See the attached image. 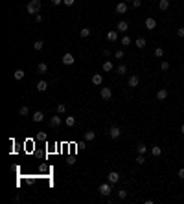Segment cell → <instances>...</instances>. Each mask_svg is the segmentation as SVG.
<instances>
[{
    "label": "cell",
    "mask_w": 184,
    "mask_h": 204,
    "mask_svg": "<svg viewBox=\"0 0 184 204\" xmlns=\"http://www.w3.org/2000/svg\"><path fill=\"white\" fill-rule=\"evenodd\" d=\"M43 120H44V112L43 110H37L35 114H33V121H35V123H40Z\"/></svg>",
    "instance_id": "cell-15"
},
{
    "label": "cell",
    "mask_w": 184,
    "mask_h": 204,
    "mask_svg": "<svg viewBox=\"0 0 184 204\" xmlns=\"http://www.w3.org/2000/svg\"><path fill=\"white\" fill-rule=\"evenodd\" d=\"M65 123H66V127H74V125H76V118H74V116H66L65 118Z\"/></svg>",
    "instance_id": "cell-22"
},
{
    "label": "cell",
    "mask_w": 184,
    "mask_h": 204,
    "mask_svg": "<svg viewBox=\"0 0 184 204\" xmlns=\"http://www.w3.org/2000/svg\"><path fill=\"white\" fill-rule=\"evenodd\" d=\"M94 138H96V132L94 131H87L85 132V142H92Z\"/></svg>",
    "instance_id": "cell-23"
},
{
    "label": "cell",
    "mask_w": 184,
    "mask_h": 204,
    "mask_svg": "<svg viewBox=\"0 0 184 204\" xmlns=\"http://www.w3.org/2000/svg\"><path fill=\"white\" fill-rule=\"evenodd\" d=\"M107 39L111 40V42H116V40H118V31L116 30H111V31L107 33Z\"/></svg>",
    "instance_id": "cell-12"
},
{
    "label": "cell",
    "mask_w": 184,
    "mask_h": 204,
    "mask_svg": "<svg viewBox=\"0 0 184 204\" xmlns=\"http://www.w3.org/2000/svg\"><path fill=\"white\" fill-rule=\"evenodd\" d=\"M114 57H116V59H124V57H125L124 50H116V52H114Z\"/></svg>",
    "instance_id": "cell-32"
},
{
    "label": "cell",
    "mask_w": 184,
    "mask_h": 204,
    "mask_svg": "<svg viewBox=\"0 0 184 204\" xmlns=\"http://www.w3.org/2000/svg\"><path fill=\"white\" fill-rule=\"evenodd\" d=\"M116 74H118V76H124V74H127V66H125V64H120V66L116 68Z\"/></svg>",
    "instance_id": "cell-28"
},
{
    "label": "cell",
    "mask_w": 184,
    "mask_h": 204,
    "mask_svg": "<svg viewBox=\"0 0 184 204\" xmlns=\"http://www.w3.org/2000/svg\"><path fill=\"white\" fill-rule=\"evenodd\" d=\"M26 13H30V15H39L40 13V0H30V2L26 4Z\"/></svg>",
    "instance_id": "cell-1"
},
{
    "label": "cell",
    "mask_w": 184,
    "mask_h": 204,
    "mask_svg": "<svg viewBox=\"0 0 184 204\" xmlns=\"http://www.w3.org/2000/svg\"><path fill=\"white\" fill-rule=\"evenodd\" d=\"M112 191V184L111 182H107V184H101L99 186V195H103V197H109Z\"/></svg>",
    "instance_id": "cell-3"
},
{
    "label": "cell",
    "mask_w": 184,
    "mask_h": 204,
    "mask_svg": "<svg viewBox=\"0 0 184 204\" xmlns=\"http://www.w3.org/2000/svg\"><path fill=\"white\" fill-rule=\"evenodd\" d=\"M61 123H63V120H61V116H59V114H55V116H53V118L50 120V127H59Z\"/></svg>",
    "instance_id": "cell-11"
},
{
    "label": "cell",
    "mask_w": 184,
    "mask_h": 204,
    "mask_svg": "<svg viewBox=\"0 0 184 204\" xmlns=\"http://www.w3.org/2000/svg\"><path fill=\"white\" fill-rule=\"evenodd\" d=\"M180 132H182V134H184V125H182V127H180Z\"/></svg>",
    "instance_id": "cell-45"
},
{
    "label": "cell",
    "mask_w": 184,
    "mask_h": 204,
    "mask_svg": "<svg viewBox=\"0 0 184 204\" xmlns=\"http://www.w3.org/2000/svg\"><path fill=\"white\" fill-rule=\"evenodd\" d=\"M155 57H164V48H160V46H156L155 48Z\"/></svg>",
    "instance_id": "cell-29"
},
{
    "label": "cell",
    "mask_w": 184,
    "mask_h": 204,
    "mask_svg": "<svg viewBox=\"0 0 184 204\" xmlns=\"http://www.w3.org/2000/svg\"><path fill=\"white\" fill-rule=\"evenodd\" d=\"M127 2H133V0H127Z\"/></svg>",
    "instance_id": "cell-46"
},
{
    "label": "cell",
    "mask_w": 184,
    "mask_h": 204,
    "mask_svg": "<svg viewBox=\"0 0 184 204\" xmlns=\"http://www.w3.org/2000/svg\"><path fill=\"white\" fill-rule=\"evenodd\" d=\"M43 48H44V42H43V40H35V42H33V50L40 52Z\"/></svg>",
    "instance_id": "cell-27"
},
{
    "label": "cell",
    "mask_w": 184,
    "mask_h": 204,
    "mask_svg": "<svg viewBox=\"0 0 184 204\" xmlns=\"http://www.w3.org/2000/svg\"><path fill=\"white\" fill-rule=\"evenodd\" d=\"M112 68H114L112 61H105V63H103V72H111Z\"/></svg>",
    "instance_id": "cell-26"
},
{
    "label": "cell",
    "mask_w": 184,
    "mask_h": 204,
    "mask_svg": "<svg viewBox=\"0 0 184 204\" xmlns=\"http://www.w3.org/2000/svg\"><path fill=\"white\" fill-rule=\"evenodd\" d=\"M146 44H147V40H146L144 37H140V39H136V40H134V46H136V48H140V50H142V48H146Z\"/></svg>",
    "instance_id": "cell-16"
},
{
    "label": "cell",
    "mask_w": 184,
    "mask_h": 204,
    "mask_svg": "<svg viewBox=\"0 0 184 204\" xmlns=\"http://www.w3.org/2000/svg\"><path fill=\"white\" fill-rule=\"evenodd\" d=\"M127 85L131 86V88H136L140 85V77L136 76V74H133V76H129V81H127Z\"/></svg>",
    "instance_id": "cell-7"
},
{
    "label": "cell",
    "mask_w": 184,
    "mask_h": 204,
    "mask_svg": "<svg viewBox=\"0 0 184 204\" xmlns=\"http://www.w3.org/2000/svg\"><path fill=\"white\" fill-rule=\"evenodd\" d=\"M55 110H57V114H65V112H66V105H65V103H59Z\"/></svg>",
    "instance_id": "cell-30"
},
{
    "label": "cell",
    "mask_w": 184,
    "mask_h": 204,
    "mask_svg": "<svg viewBox=\"0 0 184 204\" xmlns=\"http://www.w3.org/2000/svg\"><path fill=\"white\" fill-rule=\"evenodd\" d=\"M147 151H149V147L146 144H138V145H136V153H138V154H146Z\"/></svg>",
    "instance_id": "cell-17"
},
{
    "label": "cell",
    "mask_w": 184,
    "mask_h": 204,
    "mask_svg": "<svg viewBox=\"0 0 184 204\" xmlns=\"http://www.w3.org/2000/svg\"><path fill=\"white\" fill-rule=\"evenodd\" d=\"M79 37H81V39H87V37H90V30H88V28H83V30H79Z\"/></svg>",
    "instance_id": "cell-25"
},
{
    "label": "cell",
    "mask_w": 184,
    "mask_h": 204,
    "mask_svg": "<svg viewBox=\"0 0 184 204\" xmlns=\"http://www.w3.org/2000/svg\"><path fill=\"white\" fill-rule=\"evenodd\" d=\"M116 30L121 31V33H127L129 31V22H127V20H120V22L116 24Z\"/></svg>",
    "instance_id": "cell-8"
},
{
    "label": "cell",
    "mask_w": 184,
    "mask_h": 204,
    "mask_svg": "<svg viewBox=\"0 0 184 204\" xmlns=\"http://www.w3.org/2000/svg\"><path fill=\"white\" fill-rule=\"evenodd\" d=\"M26 76V72L22 70V68H17V70H15V74H13V77H15L17 81H20V79H22Z\"/></svg>",
    "instance_id": "cell-19"
},
{
    "label": "cell",
    "mask_w": 184,
    "mask_h": 204,
    "mask_svg": "<svg viewBox=\"0 0 184 204\" xmlns=\"http://www.w3.org/2000/svg\"><path fill=\"white\" fill-rule=\"evenodd\" d=\"M179 178H182V180H184V167H180V169H179Z\"/></svg>",
    "instance_id": "cell-41"
},
{
    "label": "cell",
    "mask_w": 184,
    "mask_h": 204,
    "mask_svg": "<svg viewBox=\"0 0 184 204\" xmlns=\"http://www.w3.org/2000/svg\"><path fill=\"white\" fill-rule=\"evenodd\" d=\"M151 154H153V156H160V154H162V147L153 145V147H151Z\"/></svg>",
    "instance_id": "cell-24"
},
{
    "label": "cell",
    "mask_w": 184,
    "mask_h": 204,
    "mask_svg": "<svg viewBox=\"0 0 184 204\" xmlns=\"http://www.w3.org/2000/svg\"><path fill=\"white\" fill-rule=\"evenodd\" d=\"M99 96H101V99L109 101V99L112 98V88H111V86H103V88L99 90Z\"/></svg>",
    "instance_id": "cell-2"
},
{
    "label": "cell",
    "mask_w": 184,
    "mask_h": 204,
    "mask_svg": "<svg viewBox=\"0 0 184 204\" xmlns=\"http://www.w3.org/2000/svg\"><path fill=\"white\" fill-rule=\"evenodd\" d=\"M37 140H46V134L44 132H39L37 134Z\"/></svg>",
    "instance_id": "cell-40"
},
{
    "label": "cell",
    "mask_w": 184,
    "mask_h": 204,
    "mask_svg": "<svg viewBox=\"0 0 184 204\" xmlns=\"http://www.w3.org/2000/svg\"><path fill=\"white\" fill-rule=\"evenodd\" d=\"M109 136H111L112 140H118L120 136H121V129H120V127H116V125H112L111 129H109Z\"/></svg>",
    "instance_id": "cell-4"
},
{
    "label": "cell",
    "mask_w": 184,
    "mask_h": 204,
    "mask_svg": "<svg viewBox=\"0 0 184 204\" xmlns=\"http://www.w3.org/2000/svg\"><path fill=\"white\" fill-rule=\"evenodd\" d=\"M35 22H43V15H40V13H39V15H35Z\"/></svg>",
    "instance_id": "cell-42"
},
{
    "label": "cell",
    "mask_w": 184,
    "mask_h": 204,
    "mask_svg": "<svg viewBox=\"0 0 184 204\" xmlns=\"http://www.w3.org/2000/svg\"><path fill=\"white\" fill-rule=\"evenodd\" d=\"M92 83L96 86H99L101 83H103V76H101V74H94V76H92Z\"/></svg>",
    "instance_id": "cell-13"
},
{
    "label": "cell",
    "mask_w": 184,
    "mask_h": 204,
    "mask_svg": "<svg viewBox=\"0 0 184 204\" xmlns=\"http://www.w3.org/2000/svg\"><path fill=\"white\" fill-rule=\"evenodd\" d=\"M116 13H118V15H125V13H127V4L125 2L116 4Z\"/></svg>",
    "instance_id": "cell-10"
},
{
    "label": "cell",
    "mask_w": 184,
    "mask_h": 204,
    "mask_svg": "<svg viewBox=\"0 0 184 204\" xmlns=\"http://www.w3.org/2000/svg\"><path fill=\"white\" fill-rule=\"evenodd\" d=\"M74 2H76V0H63L65 6H74Z\"/></svg>",
    "instance_id": "cell-39"
},
{
    "label": "cell",
    "mask_w": 184,
    "mask_h": 204,
    "mask_svg": "<svg viewBox=\"0 0 184 204\" xmlns=\"http://www.w3.org/2000/svg\"><path fill=\"white\" fill-rule=\"evenodd\" d=\"M121 44H124V46H129V44H131V37H121Z\"/></svg>",
    "instance_id": "cell-35"
},
{
    "label": "cell",
    "mask_w": 184,
    "mask_h": 204,
    "mask_svg": "<svg viewBox=\"0 0 184 204\" xmlns=\"http://www.w3.org/2000/svg\"><path fill=\"white\" fill-rule=\"evenodd\" d=\"M158 8H160V11H166L169 8V0H158Z\"/></svg>",
    "instance_id": "cell-21"
},
{
    "label": "cell",
    "mask_w": 184,
    "mask_h": 204,
    "mask_svg": "<svg viewBox=\"0 0 184 204\" xmlns=\"http://www.w3.org/2000/svg\"><path fill=\"white\" fill-rule=\"evenodd\" d=\"M74 61H76V59H74V55H72L70 52H68V53H65V55L61 57V63H63V64H66V66L74 64Z\"/></svg>",
    "instance_id": "cell-5"
},
{
    "label": "cell",
    "mask_w": 184,
    "mask_h": 204,
    "mask_svg": "<svg viewBox=\"0 0 184 204\" xmlns=\"http://www.w3.org/2000/svg\"><path fill=\"white\" fill-rule=\"evenodd\" d=\"M136 164H140V166L146 164V156L144 154H138V156H136Z\"/></svg>",
    "instance_id": "cell-33"
},
{
    "label": "cell",
    "mask_w": 184,
    "mask_h": 204,
    "mask_svg": "<svg viewBox=\"0 0 184 204\" xmlns=\"http://www.w3.org/2000/svg\"><path fill=\"white\" fill-rule=\"evenodd\" d=\"M166 98H168V90H166V88H160V90L156 92V99H158V101H164Z\"/></svg>",
    "instance_id": "cell-14"
},
{
    "label": "cell",
    "mask_w": 184,
    "mask_h": 204,
    "mask_svg": "<svg viewBox=\"0 0 184 204\" xmlns=\"http://www.w3.org/2000/svg\"><path fill=\"white\" fill-rule=\"evenodd\" d=\"M142 6V0H133V8H140Z\"/></svg>",
    "instance_id": "cell-37"
},
{
    "label": "cell",
    "mask_w": 184,
    "mask_h": 204,
    "mask_svg": "<svg viewBox=\"0 0 184 204\" xmlns=\"http://www.w3.org/2000/svg\"><path fill=\"white\" fill-rule=\"evenodd\" d=\"M52 4L53 6H59V4H63V0H52Z\"/></svg>",
    "instance_id": "cell-43"
},
{
    "label": "cell",
    "mask_w": 184,
    "mask_h": 204,
    "mask_svg": "<svg viewBox=\"0 0 184 204\" xmlns=\"http://www.w3.org/2000/svg\"><path fill=\"white\" fill-rule=\"evenodd\" d=\"M111 55V50H103V57H109Z\"/></svg>",
    "instance_id": "cell-44"
},
{
    "label": "cell",
    "mask_w": 184,
    "mask_h": 204,
    "mask_svg": "<svg viewBox=\"0 0 184 204\" xmlns=\"http://www.w3.org/2000/svg\"><path fill=\"white\" fill-rule=\"evenodd\" d=\"M144 24H146V30H155V28H156V20H155L153 17H147Z\"/></svg>",
    "instance_id": "cell-9"
},
{
    "label": "cell",
    "mask_w": 184,
    "mask_h": 204,
    "mask_svg": "<svg viewBox=\"0 0 184 204\" xmlns=\"http://www.w3.org/2000/svg\"><path fill=\"white\" fill-rule=\"evenodd\" d=\"M28 112H30L28 105H26V107H20V108H18V114H20V116H28Z\"/></svg>",
    "instance_id": "cell-31"
},
{
    "label": "cell",
    "mask_w": 184,
    "mask_h": 204,
    "mask_svg": "<svg viewBox=\"0 0 184 204\" xmlns=\"http://www.w3.org/2000/svg\"><path fill=\"white\" fill-rule=\"evenodd\" d=\"M37 90H39V92H44V90H48V83H46L44 79H40L39 83H37Z\"/></svg>",
    "instance_id": "cell-18"
},
{
    "label": "cell",
    "mask_w": 184,
    "mask_h": 204,
    "mask_svg": "<svg viewBox=\"0 0 184 204\" xmlns=\"http://www.w3.org/2000/svg\"><path fill=\"white\" fill-rule=\"evenodd\" d=\"M107 182H111V184H118V182H120V173L111 171L107 175Z\"/></svg>",
    "instance_id": "cell-6"
},
{
    "label": "cell",
    "mask_w": 184,
    "mask_h": 204,
    "mask_svg": "<svg viewBox=\"0 0 184 204\" xmlns=\"http://www.w3.org/2000/svg\"><path fill=\"white\" fill-rule=\"evenodd\" d=\"M160 68H162V70H164V72H166V70H169V63H168V61H164V63L160 64Z\"/></svg>",
    "instance_id": "cell-36"
},
{
    "label": "cell",
    "mask_w": 184,
    "mask_h": 204,
    "mask_svg": "<svg viewBox=\"0 0 184 204\" xmlns=\"http://www.w3.org/2000/svg\"><path fill=\"white\" fill-rule=\"evenodd\" d=\"M177 35L182 39V37H184V28H179V30H177Z\"/></svg>",
    "instance_id": "cell-38"
},
{
    "label": "cell",
    "mask_w": 184,
    "mask_h": 204,
    "mask_svg": "<svg viewBox=\"0 0 184 204\" xmlns=\"http://www.w3.org/2000/svg\"><path fill=\"white\" fill-rule=\"evenodd\" d=\"M127 197V189H118V199H125Z\"/></svg>",
    "instance_id": "cell-34"
},
{
    "label": "cell",
    "mask_w": 184,
    "mask_h": 204,
    "mask_svg": "<svg viewBox=\"0 0 184 204\" xmlns=\"http://www.w3.org/2000/svg\"><path fill=\"white\" fill-rule=\"evenodd\" d=\"M37 72L39 74H46V72H48V64H46V63H39L37 64Z\"/></svg>",
    "instance_id": "cell-20"
}]
</instances>
